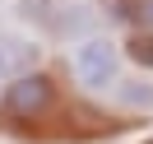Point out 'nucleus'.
I'll list each match as a JSON object with an SVG mask.
<instances>
[{"label": "nucleus", "instance_id": "obj_8", "mask_svg": "<svg viewBox=\"0 0 153 144\" xmlns=\"http://www.w3.org/2000/svg\"><path fill=\"white\" fill-rule=\"evenodd\" d=\"M130 56L139 60L144 70L153 65V33H149V37H144V33H134V37H130Z\"/></svg>", "mask_w": 153, "mask_h": 144}, {"label": "nucleus", "instance_id": "obj_5", "mask_svg": "<svg viewBox=\"0 0 153 144\" xmlns=\"http://www.w3.org/2000/svg\"><path fill=\"white\" fill-rule=\"evenodd\" d=\"M116 102L130 112H153V84L149 79H121L116 84Z\"/></svg>", "mask_w": 153, "mask_h": 144}, {"label": "nucleus", "instance_id": "obj_3", "mask_svg": "<svg viewBox=\"0 0 153 144\" xmlns=\"http://www.w3.org/2000/svg\"><path fill=\"white\" fill-rule=\"evenodd\" d=\"M33 65H37V47L23 37H14V33H0V79H23L33 75Z\"/></svg>", "mask_w": 153, "mask_h": 144}, {"label": "nucleus", "instance_id": "obj_2", "mask_svg": "<svg viewBox=\"0 0 153 144\" xmlns=\"http://www.w3.org/2000/svg\"><path fill=\"white\" fill-rule=\"evenodd\" d=\"M70 75L79 79V88L88 93H102V88L121 84V47L107 37H88L74 47V60H70Z\"/></svg>", "mask_w": 153, "mask_h": 144}, {"label": "nucleus", "instance_id": "obj_1", "mask_svg": "<svg viewBox=\"0 0 153 144\" xmlns=\"http://www.w3.org/2000/svg\"><path fill=\"white\" fill-rule=\"evenodd\" d=\"M51 107H56V84L33 70V75L5 84V93H0V121L10 130H23V125H37Z\"/></svg>", "mask_w": 153, "mask_h": 144}, {"label": "nucleus", "instance_id": "obj_4", "mask_svg": "<svg viewBox=\"0 0 153 144\" xmlns=\"http://www.w3.org/2000/svg\"><path fill=\"white\" fill-rule=\"evenodd\" d=\"M93 28H97L93 10H88V5H70V0H65V10L56 14V23H51L56 37H84V33H93Z\"/></svg>", "mask_w": 153, "mask_h": 144}, {"label": "nucleus", "instance_id": "obj_6", "mask_svg": "<svg viewBox=\"0 0 153 144\" xmlns=\"http://www.w3.org/2000/svg\"><path fill=\"white\" fill-rule=\"evenodd\" d=\"M65 10V0H19V14L23 19H33V23H56V14Z\"/></svg>", "mask_w": 153, "mask_h": 144}, {"label": "nucleus", "instance_id": "obj_7", "mask_svg": "<svg viewBox=\"0 0 153 144\" xmlns=\"http://www.w3.org/2000/svg\"><path fill=\"white\" fill-rule=\"evenodd\" d=\"M116 14L125 23H139V28L153 33V0H116Z\"/></svg>", "mask_w": 153, "mask_h": 144}]
</instances>
